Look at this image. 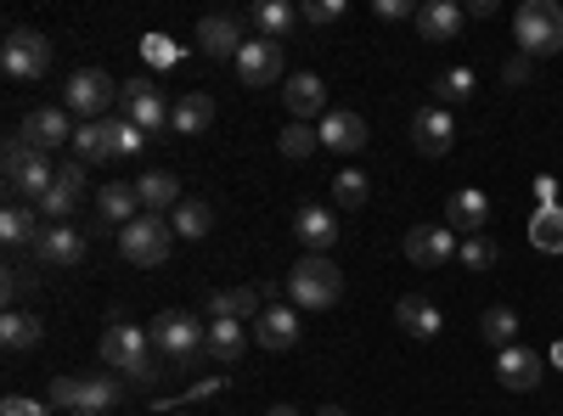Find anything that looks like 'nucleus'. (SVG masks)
Returning a JSON list of instances; mask_svg holds the SVG:
<instances>
[{
  "instance_id": "1",
  "label": "nucleus",
  "mask_w": 563,
  "mask_h": 416,
  "mask_svg": "<svg viewBox=\"0 0 563 416\" xmlns=\"http://www.w3.org/2000/svg\"><path fill=\"white\" fill-rule=\"evenodd\" d=\"M102 366L108 372H124V383H135V389H153L158 372H164L147 327H130V321H113V327L102 333Z\"/></svg>"
},
{
  "instance_id": "2",
  "label": "nucleus",
  "mask_w": 563,
  "mask_h": 416,
  "mask_svg": "<svg viewBox=\"0 0 563 416\" xmlns=\"http://www.w3.org/2000/svg\"><path fill=\"white\" fill-rule=\"evenodd\" d=\"M147 338H153V355L169 360V366H180V372H192V366L209 355V327H203L192 310H164V315H153Z\"/></svg>"
},
{
  "instance_id": "3",
  "label": "nucleus",
  "mask_w": 563,
  "mask_h": 416,
  "mask_svg": "<svg viewBox=\"0 0 563 416\" xmlns=\"http://www.w3.org/2000/svg\"><path fill=\"white\" fill-rule=\"evenodd\" d=\"M288 293H294L299 310H333L344 299V270L327 259V254H305L288 270Z\"/></svg>"
},
{
  "instance_id": "4",
  "label": "nucleus",
  "mask_w": 563,
  "mask_h": 416,
  "mask_svg": "<svg viewBox=\"0 0 563 416\" xmlns=\"http://www.w3.org/2000/svg\"><path fill=\"white\" fill-rule=\"evenodd\" d=\"M512 34H519L525 57H558L563 52V7L558 0H525L512 12Z\"/></svg>"
},
{
  "instance_id": "5",
  "label": "nucleus",
  "mask_w": 563,
  "mask_h": 416,
  "mask_svg": "<svg viewBox=\"0 0 563 416\" xmlns=\"http://www.w3.org/2000/svg\"><path fill=\"white\" fill-rule=\"evenodd\" d=\"M169 237H175L169 214H141V220H130V225L119 231V248H124V259H130V265L153 270V265H164V259H169Z\"/></svg>"
},
{
  "instance_id": "6",
  "label": "nucleus",
  "mask_w": 563,
  "mask_h": 416,
  "mask_svg": "<svg viewBox=\"0 0 563 416\" xmlns=\"http://www.w3.org/2000/svg\"><path fill=\"white\" fill-rule=\"evenodd\" d=\"M7 187H12L18 198L40 203L45 192L57 187V169H52V158L34 153L29 142H7Z\"/></svg>"
},
{
  "instance_id": "7",
  "label": "nucleus",
  "mask_w": 563,
  "mask_h": 416,
  "mask_svg": "<svg viewBox=\"0 0 563 416\" xmlns=\"http://www.w3.org/2000/svg\"><path fill=\"white\" fill-rule=\"evenodd\" d=\"M113 102H119V85H113L102 68H79V74L68 79V90H63V108L79 113V124H97Z\"/></svg>"
},
{
  "instance_id": "8",
  "label": "nucleus",
  "mask_w": 563,
  "mask_h": 416,
  "mask_svg": "<svg viewBox=\"0 0 563 416\" xmlns=\"http://www.w3.org/2000/svg\"><path fill=\"white\" fill-rule=\"evenodd\" d=\"M119 108H124V119H130L141 135H158V130H169V113H175L153 79H124V85H119Z\"/></svg>"
},
{
  "instance_id": "9",
  "label": "nucleus",
  "mask_w": 563,
  "mask_h": 416,
  "mask_svg": "<svg viewBox=\"0 0 563 416\" xmlns=\"http://www.w3.org/2000/svg\"><path fill=\"white\" fill-rule=\"evenodd\" d=\"M0 68H7V79H40L52 68V40L40 29H12L0 45Z\"/></svg>"
},
{
  "instance_id": "10",
  "label": "nucleus",
  "mask_w": 563,
  "mask_h": 416,
  "mask_svg": "<svg viewBox=\"0 0 563 416\" xmlns=\"http://www.w3.org/2000/svg\"><path fill=\"white\" fill-rule=\"evenodd\" d=\"M18 142H29L34 153L52 158L57 147L74 142V113H68V108H34V113L23 119V130H18Z\"/></svg>"
},
{
  "instance_id": "11",
  "label": "nucleus",
  "mask_w": 563,
  "mask_h": 416,
  "mask_svg": "<svg viewBox=\"0 0 563 416\" xmlns=\"http://www.w3.org/2000/svg\"><path fill=\"white\" fill-rule=\"evenodd\" d=\"M462 248H456V231L451 225H411L406 231V259L417 265V270H440L445 259H456Z\"/></svg>"
},
{
  "instance_id": "12",
  "label": "nucleus",
  "mask_w": 563,
  "mask_h": 416,
  "mask_svg": "<svg viewBox=\"0 0 563 416\" xmlns=\"http://www.w3.org/2000/svg\"><path fill=\"white\" fill-rule=\"evenodd\" d=\"M411 142H417V153L422 158H445L451 153V142H456V124H451V108H422L417 119H411Z\"/></svg>"
},
{
  "instance_id": "13",
  "label": "nucleus",
  "mask_w": 563,
  "mask_h": 416,
  "mask_svg": "<svg viewBox=\"0 0 563 416\" xmlns=\"http://www.w3.org/2000/svg\"><path fill=\"white\" fill-rule=\"evenodd\" d=\"M238 79H243L249 90L276 85V79H282V45H276V40H249L243 52H238Z\"/></svg>"
},
{
  "instance_id": "14",
  "label": "nucleus",
  "mask_w": 563,
  "mask_h": 416,
  "mask_svg": "<svg viewBox=\"0 0 563 416\" xmlns=\"http://www.w3.org/2000/svg\"><path fill=\"white\" fill-rule=\"evenodd\" d=\"M496 378H501V389H512V394H530L541 378H547V360L536 355V349H501L496 355Z\"/></svg>"
},
{
  "instance_id": "15",
  "label": "nucleus",
  "mask_w": 563,
  "mask_h": 416,
  "mask_svg": "<svg viewBox=\"0 0 563 416\" xmlns=\"http://www.w3.org/2000/svg\"><path fill=\"white\" fill-rule=\"evenodd\" d=\"M411 23H417V34L429 40V45H451V40L462 34V23H467V18H462L456 0H422Z\"/></svg>"
},
{
  "instance_id": "16",
  "label": "nucleus",
  "mask_w": 563,
  "mask_h": 416,
  "mask_svg": "<svg viewBox=\"0 0 563 416\" xmlns=\"http://www.w3.org/2000/svg\"><path fill=\"white\" fill-rule=\"evenodd\" d=\"M254 338H260V349H271V355H288V349L299 344V310L271 304V310L254 321Z\"/></svg>"
},
{
  "instance_id": "17",
  "label": "nucleus",
  "mask_w": 563,
  "mask_h": 416,
  "mask_svg": "<svg viewBox=\"0 0 563 416\" xmlns=\"http://www.w3.org/2000/svg\"><path fill=\"white\" fill-rule=\"evenodd\" d=\"M271 293H276L271 282H260V288H238V293H209V315H214V321H249V315L260 321V315L271 310V304H265Z\"/></svg>"
},
{
  "instance_id": "18",
  "label": "nucleus",
  "mask_w": 563,
  "mask_h": 416,
  "mask_svg": "<svg viewBox=\"0 0 563 416\" xmlns=\"http://www.w3.org/2000/svg\"><path fill=\"white\" fill-rule=\"evenodd\" d=\"M294 231H299L305 254H327V248L339 243V214L321 209V203H305V209L294 214Z\"/></svg>"
},
{
  "instance_id": "19",
  "label": "nucleus",
  "mask_w": 563,
  "mask_h": 416,
  "mask_svg": "<svg viewBox=\"0 0 563 416\" xmlns=\"http://www.w3.org/2000/svg\"><path fill=\"white\" fill-rule=\"evenodd\" d=\"M34 259L52 265V270H68V265L85 259V237H79L74 225H45V237L34 243Z\"/></svg>"
},
{
  "instance_id": "20",
  "label": "nucleus",
  "mask_w": 563,
  "mask_h": 416,
  "mask_svg": "<svg viewBox=\"0 0 563 416\" xmlns=\"http://www.w3.org/2000/svg\"><path fill=\"white\" fill-rule=\"evenodd\" d=\"M198 45H203L209 57H231V63H238V52H243L249 40H243V23L231 18V12H214V18L198 23Z\"/></svg>"
},
{
  "instance_id": "21",
  "label": "nucleus",
  "mask_w": 563,
  "mask_h": 416,
  "mask_svg": "<svg viewBox=\"0 0 563 416\" xmlns=\"http://www.w3.org/2000/svg\"><path fill=\"white\" fill-rule=\"evenodd\" d=\"M282 102H288L294 124H310V119H327V85L316 74H294L288 90H282Z\"/></svg>"
},
{
  "instance_id": "22",
  "label": "nucleus",
  "mask_w": 563,
  "mask_h": 416,
  "mask_svg": "<svg viewBox=\"0 0 563 416\" xmlns=\"http://www.w3.org/2000/svg\"><path fill=\"white\" fill-rule=\"evenodd\" d=\"M395 327L406 333V338H440V327H445V315L429 304V299H417V293H406V299H395Z\"/></svg>"
},
{
  "instance_id": "23",
  "label": "nucleus",
  "mask_w": 563,
  "mask_h": 416,
  "mask_svg": "<svg viewBox=\"0 0 563 416\" xmlns=\"http://www.w3.org/2000/svg\"><path fill=\"white\" fill-rule=\"evenodd\" d=\"M169 130L175 135H209L214 130V97L209 90H186V97L175 102V113H169Z\"/></svg>"
},
{
  "instance_id": "24",
  "label": "nucleus",
  "mask_w": 563,
  "mask_h": 416,
  "mask_svg": "<svg viewBox=\"0 0 563 416\" xmlns=\"http://www.w3.org/2000/svg\"><path fill=\"white\" fill-rule=\"evenodd\" d=\"M485 220H490V198L485 192H456L451 198V209H445V225L451 231H462V237H485Z\"/></svg>"
},
{
  "instance_id": "25",
  "label": "nucleus",
  "mask_w": 563,
  "mask_h": 416,
  "mask_svg": "<svg viewBox=\"0 0 563 416\" xmlns=\"http://www.w3.org/2000/svg\"><path fill=\"white\" fill-rule=\"evenodd\" d=\"M366 142H372V135H366V119H361V113H327V119H321V147L361 153Z\"/></svg>"
},
{
  "instance_id": "26",
  "label": "nucleus",
  "mask_w": 563,
  "mask_h": 416,
  "mask_svg": "<svg viewBox=\"0 0 563 416\" xmlns=\"http://www.w3.org/2000/svg\"><path fill=\"white\" fill-rule=\"evenodd\" d=\"M97 209H102V220L108 225H130V220H141V214H147V209H141V192L130 187V180H108V187L97 192Z\"/></svg>"
},
{
  "instance_id": "27",
  "label": "nucleus",
  "mask_w": 563,
  "mask_h": 416,
  "mask_svg": "<svg viewBox=\"0 0 563 416\" xmlns=\"http://www.w3.org/2000/svg\"><path fill=\"white\" fill-rule=\"evenodd\" d=\"M135 192H141V209L147 214H175L186 198H180V180L169 169H153V175H141L135 180Z\"/></svg>"
},
{
  "instance_id": "28",
  "label": "nucleus",
  "mask_w": 563,
  "mask_h": 416,
  "mask_svg": "<svg viewBox=\"0 0 563 416\" xmlns=\"http://www.w3.org/2000/svg\"><path fill=\"white\" fill-rule=\"evenodd\" d=\"M0 237H7V248H29L45 237V225H40V209L34 203H12L7 214H0Z\"/></svg>"
},
{
  "instance_id": "29",
  "label": "nucleus",
  "mask_w": 563,
  "mask_h": 416,
  "mask_svg": "<svg viewBox=\"0 0 563 416\" xmlns=\"http://www.w3.org/2000/svg\"><path fill=\"white\" fill-rule=\"evenodd\" d=\"M254 29H260V40L282 45L299 29V7H288V0H260V7H254Z\"/></svg>"
},
{
  "instance_id": "30",
  "label": "nucleus",
  "mask_w": 563,
  "mask_h": 416,
  "mask_svg": "<svg viewBox=\"0 0 563 416\" xmlns=\"http://www.w3.org/2000/svg\"><path fill=\"white\" fill-rule=\"evenodd\" d=\"M40 338H45L40 315H29V310H7V315H0V344H7V355H23V349H34Z\"/></svg>"
},
{
  "instance_id": "31",
  "label": "nucleus",
  "mask_w": 563,
  "mask_h": 416,
  "mask_svg": "<svg viewBox=\"0 0 563 416\" xmlns=\"http://www.w3.org/2000/svg\"><path fill=\"white\" fill-rule=\"evenodd\" d=\"M74 158H79V164H108V158H113V124H108V119L79 124V130H74Z\"/></svg>"
},
{
  "instance_id": "32",
  "label": "nucleus",
  "mask_w": 563,
  "mask_h": 416,
  "mask_svg": "<svg viewBox=\"0 0 563 416\" xmlns=\"http://www.w3.org/2000/svg\"><path fill=\"white\" fill-rule=\"evenodd\" d=\"M169 225H175V237H186V243H203L209 231H214V209H209L203 198H186V203L169 214Z\"/></svg>"
},
{
  "instance_id": "33",
  "label": "nucleus",
  "mask_w": 563,
  "mask_h": 416,
  "mask_svg": "<svg viewBox=\"0 0 563 416\" xmlns=\"http://www.w3.org/2000/svg\"><path fill=\"white\" fill-rule=\"evenodd\" d=\"M119 400H124L119 378H79V411H85V416H108ZM79 411H74V416H79Z\"/></svg>"
},
{
  "instance_id": "34",
  "label": "nucleus",
  "mask_w": 563,
  "mask_h": 416,
  "mask_svg": "<svg viewBox=\"0 0 563 416\" xmlns=\"http://www.w3.org/2000/svg\"><path fill=\"white\" fill-rule=\"evenodd\" d=\"M479 338L501 355V349H512V344H519V315H512L507 304H496V310H485L479 315Z\"/></svg>"
},
{
  "instance_id": "35",
  "label": "nucleus",
  "mask_w": 563,
  "mask_h": 416,
  "mask_svg": "<svg viewBox=\"0 0 563 416\" xmlns=\"http://www.w3.org/2000/svg\"><path fill=\"white\" fill-rule=\"evenodd\" d=\"M249 333L243 321H209V360H243Z\"/></svg>"
},
{
  "instance_id": "36",
  "label": "nucleus",
  "mask_w": 563,
  "mask_h": 416,
  "mask_svg": "<svg viewBox=\"0 0 563 416\" xmlns=\"http://www.w3.org/2000/svg\"><path fill=\"white\" fill-rule=\"evenodd\" d=\"M316 147H321V130H310V124H288V130L276 135V153L294 158V164H305Z\"/></svg>"
},
{
  "instance_id": "37",
  "label": "nucleus",
  "mask_w": 563,
  "mask_h": 416,
  "mask_svg": "<svg viewBox=\"0 0 563 416\" xmlns=\"http://www.w3.org/2000/svg\"><path fill=\"white\" fill-rule=\"evenodd\" d=\"M474 68H445L440 79H434V97H440V108H456V102H467L474 97Z\"/></svg>"
},
{
  "instance_id": "38",
  "label": "nucleus",
  "mask_w": 563,
  "mask_h": 416,
  "mask_svg": "<svg viewBox=\"0 0 563 416\" xmlns=\"http://www.w3.org/2000/svg\"><path fill=\"white\" fill-rule=\"evenodd\" d=\"M530 237H536V248L563 254V209H541V214H536V225H530Z\"/></svg>"
},
{
  "instance_id": "39",
  "label": "nucleus",
  "mask_w": 563,
  "mask_h": 416,
  "mask_svg": "<svg viewBox=\"0 0 563 416\" xmlns=\"http://www.w3.org/2000/svg\"><path fill=\"white\" fill-rule=\"evenodd\" d=\"M141 57H147V68H175L180 63V45L169 34H141Z\"/></svg>"
},
{
  "instance_id": "40",
  "label": "nucleus",
  "mask_w": 563,
  "mask_h": 416,
  "mask_svg": "<svg viewBox=\"0 0 563 416\" xmlns=\"http://www.w3.org/2000/svg\"><path fill=\"white\" fill-rule=\"evenodd\" d=\"M333 203H339V209H361V203H366V175H361V169L333 175Z\"/></svg>"
},
{
  "instance_id": "41",
  "label": "nucleus",
  "mask_w": 563,
  "mask_h": 416,
  "mask_svg": "<svg viewBox=\"0 0 563 416\" xmlns=\"http://www.w3.org/2000/svg\"><path fill=\"white\" fill-rule=\"evenodd\" d=\"M113 124V158H135L141 147H147V135H141L130 119H108Z\"/></svg>"
},
{
  "instance_id": "42",
  "label": "nucleus",
  "mask_w": 563,
  "mask_h": 416,
  "mask_svg": "<svg viewBox=\"0 0 563 416\" xmlns=\"http://www.w3.org/2000/svg\"><path fill=\"white\" fill-rule=\"evenodd\" d=\"M339 18H344V0H305L299 7V23H310V29H327Z\"/></svg>"
},
{
  "instance_id": "43",
  "label": "nucleus",
  "mask_w": 563,
  "mask_h": 416,
  "mask_svg": "<svg viewBox=\"0 0 563 416\" xmlns=\"http://www.w3.org/2000/svg\"><path fill=\"white\" fill-rule=\"evenodd\" d=\"M456 259H462L467 270H490V265H496V243H490V237H467Z\"/></svg>"
},
{
  "instance_id": "44",
  "label": "nucleus",
  "mask_w": 563,
  "mask_h": 416,
  "mask_svg": "<svg viewBox=\"0 0 563 416\" xmlns=\"http://www.w3.org/2000/svg\"><path fill=\"white\" fill-rule=\"evenodd\" d=\"M34 209H40V220H52V225H68V214H74V198H68L63 187H52V192H45V198H40Z\"/></svg>"
},
{
  "instance_id": "45",
  "label": "nucleus",
  "mask_w": 563,
  "mask_h": 416,
  "mask_svg": "<svg viewBox=\"0 0 563 416\" xmlns=\"http://www.w3.org/2000/svg\"><path fill=\"white\" fill-rule=\"evenodd\" d=\"M0 416H52V400H29V394H7Z\"/></svg>"
},
{
  "instance_id": "46",
  "label": "nucleus",
  "mask_w": 563,
  "mask_h": 416,
  "mask_svg": "<svg viewBox=\"0 0 563 416\" xmlns=\"http://www.w3.org/2000/svg\"><path fill=\"white\" fill-rule=\"evenodd\" d=\"M52 405H63V411L74 416V411H79V378H57V383H52Z\"/></svg>"
},
{
  "instance_id": "47",
  "label": "nucleus",
  "mask_w": 563,
  "mask_h": 416,
  "mask_svg": "<svg viewBox=\"0 0 563 416\" xmlns=\"http://www.w3.org/2000/svg\"><path fill=\"white\" fill-rule=\"evenodd\" d=\"M29 282H34V276H29L23 265H7V304H12V310H18V299L29 293Z\"/></svg>"
},
{
  "instance_id": "48",
  "label": "nucleus",
  "mask_w": 563,
  "mask_h": 416,
  "mask_svg": "<svg viewBox=\"0 0 563 416\" xmlns=\"http://www.w3.org/2000/svg\"><path fill=\"white\" fill-rule=\"evenodd\" d=\"M372 12H378L384 23H400V18H417V7H411V0H378V7H372Z\"/></svg>"
},
{
  "instance_id": "49",
  "label": "nucleus",
  "mask_w": 563,
  "mask_h": 416,
  "mask_svg": "<svg viewBox=\"0 0 563 416\" xmlns=\"http://www.w3.org/2000/svg\"><path fill=\"white\" fill-rule=\"evenodd\" d=\"M79 180H85V164H79V158H74V164H63V169H57V187H63V192H68V198H79Z\"/></svg>"
},
{
  "instance_id": "50",
  "label": "nucleus",
  "mask_w": 563,
  "mask_h": 416,
  "mask_svg": "<svg viewBox=\"0 0 563 416\" xmlns=\"http://www.w3.org/2000/svg\"><path fill=\"white\" fill-rule=\"evenodd\" d=\"M536 192H541V209H558V180H552V175L536 180Z\"/></svg>"
},
{
  "instance_id": "51",
  "label": "nucleus",
  "mask_w": 563,
  "mask_h": 416,
  "mask_svg": "<svg viewBox=\"0 0 563 416\" xmlns=\"http://www.w3.org/2000/svg\"><path fill=\"white\" fill-rule=\"evenodd\" d=\"M496 12V0H467V7H462V18H490Z\"/></svg>"
},
{
  "instance_id": "52",
  "label": "nucleus",
  "mask_w": 563,
  "mask_h": 416,
  "mask_svg": "<svg viewBox=\"0 0 563 416\" xmlns=\"http://www.w3.org/2000/svg\"><path fill=\"white\" fill-rule=\"evenodd\" d=\"M209 394H220V378H209V383H198L192 394H186V400H209Z\"/></svg>"
},
{
  "instance_id": "53",
  "label": "nucleus",
  "mask_w": 563,
  "mask_h": 416,
  "mask_svg": "<svg viewBox=\"0 0 563 416\" xmlns=\"http://www.w3.org/2000/svg\"><path fill=\"white\" fill-rule=\"evenodd\" d=\"M265 416H305V411H294V405H271Z\"/></svg>"
},
{
  "instance_id": "54",
  "label": "nucleus",
  "mask_w": 563,
  "mask_h": 416,
  "mask_svg": "<svg viewBox=\"0 0 563 416\" xmlns=\"http://www.w3.org/2000/svg\"><path fill=\"white\" fill-rule=\"evenodd\" d=\"M321 416H350L344 405H321Z\"/></svg>"
},
{
  "instance_id": "55",
  "label": "nucleus",
  "mask_w": 563,
  "mask_h": 416,
  "mask_svg": "<svg viewBox=\"0 0 563 416\" xmlns=\"http://www.w3.org/2000/svg\"><path fill=\"white\" fill-rule=\"evenodd\" d=\"M552 366H563V344H558V349H552Z\"/></svg>"
},
{
  "instance_id": "56",
  "label": "nucleus",
  "mask_w": 563,
  "mask_h": 416,
  "mask_svg": "<svg viewBox=\"0 0 563 416\" xmlns=\"http://www.w3.org/2000/svg\"><path fill=\"white\" fill-rule=\"evenodd\" d=\"M169 416H186V411H169Z\"/></svg>"
},
{
  "instance_id": "57",
  "label": "nucleus",
  "mask_w": 563,
  "mask_h": 416,
  "mask_svg": "<svg viewBox=\"0 0 563 416\" xmlns=\"http://www.w3.org/2000/svg\"><path fill=\"white\" fill-rule=\"evenodd\" d=\"M79 416H85V411H79Z\"/></svg>"
}]
</instances>
